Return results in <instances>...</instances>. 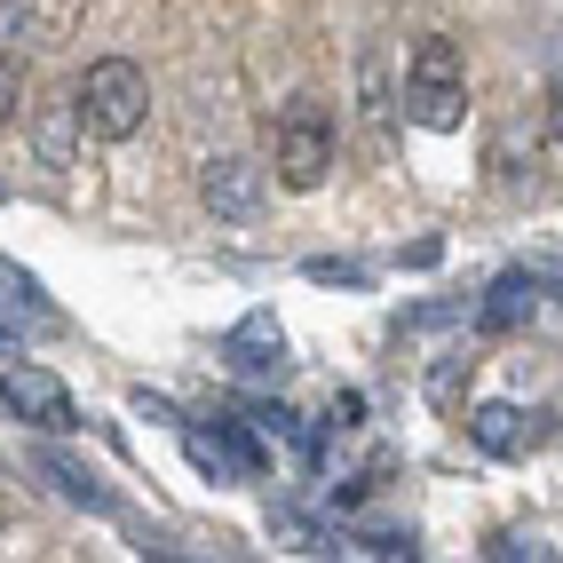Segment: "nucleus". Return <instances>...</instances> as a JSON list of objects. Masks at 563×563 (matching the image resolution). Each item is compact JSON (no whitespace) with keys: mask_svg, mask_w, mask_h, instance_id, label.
<instances>
[{"mask_svg":"<svg viewBox=\"0 0 563 563\" xmlns=\"http://www.w3.org/2000/svg\"><path fill=\"white\" fill-rule=\"evenodd\" d=\"M71 111H80V128L96 143H128L152 120V80H143V64H128V56H96L80 71V88H71Z\"/></svg>","mask_w":563,"mask_h":563,"instance_id":"1","label":"nucleus"},{"mask_svg":"<svg viewBox=\"0 0 563 563\" xmlns=\"http://www.w3.org/2000/svg\"><path fill=\"white\" fill-rule=\"evenodd\" d=\"M405 120H412V128H437V135H453V128L468 120V64H461V41H444V32L412 41V64H405Z\"/></svg>","mask_w":563,"mask_h":563,"instance_id":"2","label":"nucleus"},{"mask_svg":"<svg viewBox=\"0 0 563 563\" xmlns=\"http://www.w3.org/2000/svg\"><path fill=\"white\" fill-rule=\"evenodd\" d=\"M333 111L318 96H294L278 120H271V175L286 183V191H318V183L333 175Z\"/></svg>","mask_w":563,"mask_h":563,"instance_id":"3","label":"nucleus"},{"mask_svg":"<svg viewBox=\"0 0 563 563\" xmlns=\"http://www.w3.org/2000/svg\"><path fill=\"white\" fill-rule=\"evenodd\" d=\"M0 412H16L24 429H48V437L80 429V405H71V389L56 382V373H41V365H9V373H0Z\"/></svg>","mask_w":563,"mask_h":563,"instance_id":"4","label":"nucleus"},{"mask_svg":"<svg viewBox=\"0 0 563 563\" xmlns=\"http://www.w3.org/2000/svg\"><path fill=\"white\" fill-rule=\"evenodd\" d=\"M183 444H191V461H199L214 484H254L262 468H271V461H262V444H254V421H214V437L191 429Z\"/></svg>","mask_w":563,"mask_h":563,"instance_id":"5","label":"nucleus"},{"mask_svg":"<svg viewBox=\"0 0 563 563\" xmlns=\"http://www.w3.org/2000/svg\"><path fill=\"white\" fill-rule=\"evenodd\" d=\"M548 421H555V412L476 405V412H468V444H476V453H493V461H516V453H532V444H548Z\"/></svg>","mask_w":563,"mask_h":563,"instance_id":"6","label":"nucleus"},{"mask_svg":"<svg viewBox=\"0 0 563 563\" xmlns=\"http://www.w3.org/2000/svg\"><path fill=\"white\" fill-rule=\"evenodd\" d=\"M222 365L246 373V382H278V373H286V333H278V318H271V310L239 318L231 333H222Z\"/></svg>","mask_w":563,"mask_h":563,"instance_id":"7","label":"nucleus"},{"mask_svg":"<svg viewBox=\"0 0 563 563\" xmlns=\"http://www.w3.org/2000/svg\"><path fill=\"white\" fill-rule=\"evenodd\" d=\"M262 199H271V183H262L254 159H207V207H214L222 222H254Z\"/></svg>","mask_w":563,"mask_h":563,"instance_id":"8","label":"nucleus"},{"mask_svg":"<svg viewBox=\"0 0 563 563\" xmlns=\"http://www.w3.org/2000/svg\"><path fill=\"white\" fill-rule=\"evenodd\" d=\"M540 302V271H500L493 278V294L476 302V325L484 333H508V325H523V310Z\"/></svg>","mask_w":563,"mask_h":563,"instance_id":"9","label":"nucleus"},{"mask_svg":"<svg viewBox=\"0 0 563 563\" xmlns=\"http://www.w3.org/2000/svg\"><path fill=\"white\" fill-rule=\"evenodd\" d=\"M41 476H56V493H64V500H80V508H96V516L120 508V500H111V493H103V484H96L80 461H64V453H41Z\"/></svg>","mask_w":563,"mask_h":563,"instance_id":"10","label":"nucleus"},{"mask_svg":"<svg viewBox=\"0 0 563 563\" xmlns=\"http://www.w3.org/2000/svg\"><path fill=\"white\" fill-rule=\"evenodd\" d=\"M0 286H9V302H16V310H32V318H41V325H56V302H48V294H41V278H24V271H16V262H9V254H0Z\"/></svg>","mask_w":563,"mask_h":563,"instance_id":"11","label":"nucleus"},{"mask_svg":"<svg viewBox=\"0 0 563 563\" xmlns=\"http://www.w3.org/2000/svg\"><path fill=\"white\" fill-rule=\"evenodd\" d=\"M468 365H476V357H444V365L429 373V405H453V397H461V382H468Z\"/></svg>","mask_w":563,"mask_h":563,"instance_id":"12","label":"nucleus"},{"mask_svg":"<svg viewBox=\"0 0 563 563\" xmlns=\"http://www.w3.org/2000/svg\"><path fill=\"white\" fill-rule=\"evenodd\" d=\"M16 103H24V64H16L9 48H0V128L16 120Z\"/></svg>","mask_w":563,"mask_h":563,"instance_id":"13","label":"nucleus"},{"mask_svg":"<svg viewBox=\"0 0 563 563\" xmlns=\"http://www.w3.org/2000/svg\"><path fill=\"white\" fill-rule=\"evenodd\" d=\"M310 278H318V286H365V262H333V254H318Z\"/></svg>","mask_w":563,"mask_h":563,"instance_id":"14","label":"nucleus"},{"mask_svg":"<svg viewBox=\"0 0 563 563\" xmlns=\"http://www.w3.org/2000/svg\"><path fill=\"white\" fill-rule=\"evenodd\" d=\"M357 548H365V555H421V548H412V532H382V523L357 532Z\"/></svg>","mask_w":563,"mask_h":563,"instance_id":"15","label":"nucleus"},{"mask_svg":"<svg viewBox=\"0 0 563 563\" xmlns=\"http://www.w3.org/2000/svg\"><path fill=\"white\" fill-rule=\"evenodd\" d=\"M484 555H500V563H516V555H555L548 540H532V532H500L493 548H484Z\"/></svg>","mask_w":563,"mask_h":563,"instance_id":"16","label":"nucleus"},{"mask_svg":"<svg viewBox=\"0 0 563 563\" xmlns=\"http://www.w3.org/2000/svg\"><path fill=\"white\" fill-rule=\"evenodd\" d=\"M365 421V397L357 389H333V405H325V429H357Z\"/></svg>","mask_w":563,"mask_h":563,"instance_id":"17","label":"nucleus"},{"mask_svg":"<svg viewBox=\"0 0 563 563\" xmlns=\"http://www.w3.org/2000/svg\"><path fill=\"white\" fill-rule=\"evenodd\" d=\"M548 143L563 152V71H555V88H548Z\"/></svg>","mask_w":563,"mask_h":563,"instance_id":"18","label":"nucleus"},{"mask_svg":"<svg viewBox=\"0 0 563 563\" xmlns=\"http://www.w3.org/2000/svg\"><path fill=\"white\" fill-rule=\"evenodd\" d=\"M540 286H555V302H563V262H540Z\"/></svg>","mask_w":563,"mask_h":563,"instance_id":"19","label":"nucleus"},{"mask_svg":"<svg viewBox=\"0 0 563 563\" xmlns=\"http://www.w3.org/2000/svg\"><path fill=\"white\" fill-rule=\"evenodd\" d=\"M0 357H16V333H9V325H0Z\"/></svg>","mask_w":563,"mask_h":563,"instance_id":"20","label":"nucleus"}]
</instances>
